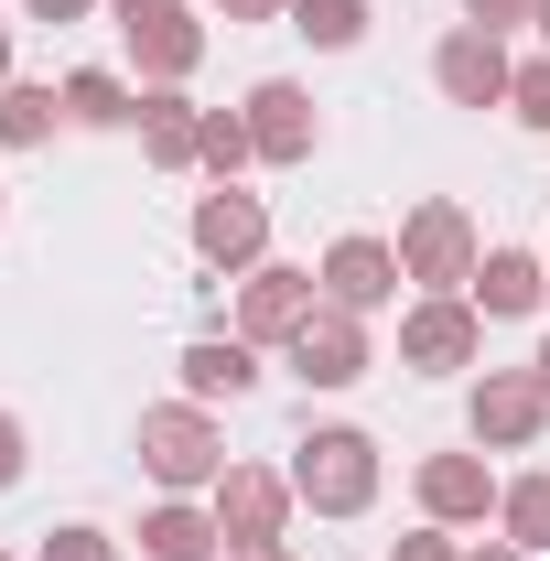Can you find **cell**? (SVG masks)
I'll use <instances>...</instances> for the list:
<instances>
[{
  "mask_svg": "<svg viewBox=\"0 0 550 561\" xmlns=\"http://www.w3.org/2000/svg\"><path fill=\"white\" fill-rule=\"evenodd\" d=\"M291 496H302L313 518H356V507L378 496V443H367V432H313V443L291 454Z\"/></svg>",
  "mask_w": 550,
  "mask_h": 561,
  "instance_id": "6da1fadb",
  "label": "cell"
},
{
  "mask_svg": "<svg viewBox=\"0 0 550 561\" xmlns=\"http://www.w3.org/2000/svg\"><path fill=\"white\" fill-rule=\"evenodd\" d=\"M400 280H432V291L475 280V227H465V206H454V195L411 206V227H400Z\"/></svg>",
  "mask_w": 550,
  "mask_h": 561,
  "instance_id": "7a4b0ae2",
  "label": "cell"
},
{
  "mask_svg": "<svg viewBox=\"0 0 550 561\" xmlns=\"http://www.w3.org/2000/svg\"><path fill=\"white\" fill-rule=\"evenodd\" d=\"M140 465L162 486H216L227 476V443H216L206 411H140Z\"/></svg>",
  "mask_w": 550,
  "mask_h": 561,
  "instance_id": "3957f363",
  "label": "cell"
},
{
  "mask_svg": "<svg viewBox=\"0 0 550 561\" xmlns=\"http://www.w3.org/2000/svg\"><path fill=\"white\" fill-rule=\"evenodd\" d=\"M280 518H291V476H271V465H227V476H216V529H227V551H271Z\"/></svg>",
  "mask_w": 550,
  "mask_h": 561,
  "instance_id": "277c9868",
  "label": "cell"
},
{
  "mask_svg": "<svg viewBox=\"0 0 550 561\" xmlns=\"http://www.w3.org/2000/svg\"><path fill=\"white\" fill-rule=\"evenodd\" d=\"M291 367H302L313 389H356V378H367V324H356L345 302H313V324L291 335Z\"/></svg>",
  "mask_w": 550,
  "mask_h": 561,
  "instance_id": "5b68a950",
  "label": "cell"
},
{
  "mask_svg": "<svg viewBox=\"0 0 550 561\" xmlns=\"http://www.w3.org/2000/svg\"><path fill=\"white\" fill-rule=\"evenodd\" d=\"M313 324V271H249V291H238V335L249 346H291Z\"/></svg>",
  "mask_w": 550,
  "mask_h": 561,
  "instance_id": "8992f818",
  "label": "cell"
},
{
  "mask_svg": "<svg viewBox=\"0 0 550 561\" xmlns=\"http://www.w3.org/2000/svg\"><path fill=\"white\" fill-rule=\"evenodd\" d=\"M260 249H271V206L260 195H206L195 206V260L206 271H249Z\"/></svg>",
  "mask_w": 550,
  "mask_h": 561,
  "instance_id": "52a82bcc",
  "label": "cell"
},
{
  "mask_svg": "<svg viewBox=\"0 0 550 561\" xmlns=\"http://www.w3.org/2000/svg\"><path fill=\"white\" fill-rule=\"evenodd\" d=\"M400 367H475V313L454 302V291H432V302H411V324H400Z\"/></svg>",
  "mask_w": 550,
  "mask_h": 561,
  "instance_id": "ba28073f",
  "label": "cell"
},
{
  "mask_svg": "<svg viewBox=\"0 0 550 561\" xmlns=\"http://www.w3.org/2000/svg\"><path fill=\"white\" fill-rule=\"evenodd\" d=\"M432 76H443V98H454V108H496V98L518 87V66H507V44H496V33H454V44L432 55Z\"/></svg>",
  "mask_w": 550,
  "mask_h": 561,
  "instance_id": "9c48e42d",
  "label": "cell"
},
{
  "mask_svg": "<svg viewBox=\"0 0 550 561\" xmlns=\"http://www.w3.org/2000/svg\"><path fill=\"white\" fill-rule=\"evenodd\" d=\"M249 140H260V162H313V98L291 76L249 87Z\"/></svg>",
  "mask_w": 550,
  "mask_h": 561,
  "instance_id": "30bf717a",
  "label": "cell"
},
{
  "mask_svg": "<svg viewBox=\"0 0 550 561\" xmlns=\"http://www.w3.org/2000/svg\"><path fill=\"white\" fill-rule=\"evenodd\" d=\"M540 421H550L540 378H485V389H475V443H496V454H529Z\"/></svg>",
  "mask_w": 550,
  "mask_h": 561,
  "instance_id": "8fae6325",
  "label": "cell"
},
{
  "mask_svg": "<svg viewBox=\"0 0 550 561\" xmlns=\"http://www.w3.org/2000/svg\"><path fill=\"white\" fill-rule=\"evenodd\" d=\"M324 291H335L345 313H378V302L400 291V249H378V238H335V249H324Z\"/></svg>",
  "mask_w": 550,
  "mask_h": 561,
  "instance_id": "7c38bea8",
  "label": "cell"
},
{
  "mask_svg": "<svg viewBox=\"0 0 550 561\" xmlns=\"http://www.w3.org/2000/svg\"><path fill=\"white\" fill-rule=\"evenodd\" d=\"M421 507H432V518H485L496 486H485L475 454H432V465H421Z\"/></svg>",
  "mask_w": 550,
  "mask_h": 561,
  "instance_id": "4fadbf2b",
  "label": "cell"
},
{
  "mask_svg": "<svg viewBox=\"0 0 550 561\" xmlns=\"http://www.w3.org/2000/svg\"><path fill=\"white\" fill-rule=\"evenodd\" d=\"M249 378H260V367H249V335H195V346H184V389H195V400H238Z\"/></svg>",
  "mask_w": 550,
  "mask_h": 561,
  "instance_id": "5bb4252c",
  "label": "cell"
},
{
  "mask_svg": "<svg viewBox=\"0 0 550 561\" xmlns=\"http://www.w3.org/2000/svg\"><path fill=\"white\" fill-rule=\"evenodd\" d=\"M140 151H151L162 173H184V162L206 151V119H195L184 98H140Z\"/></svg>",
  "mask_w": 550,
  "mask_h": 561,
  "instance_id": "9a60e30c",
  "label": "cell"
},
{
  "mask_svg": "<svg viewBox=\"0 0 550 561\" xmlns=\"http://www.w3.org/2000/svg\"><path fill=\"white\" fill-rule=\"evenodd\" d=\"M540 291H550V280H540L529 249H485V260H475V302H485V313H529Z\"/></svg>",
  "mask_w": 550,
  "mask_h": 561,
  "instance_id": "2e32d148",
  "label": "cell"
},
{
  "mask_svg": "<svg viewBox=\"0 0 550 561\" xmlns=\"http://www.w3.org/2000/svg\"><path fill=\"white\" fill-rule=\"evenodd\" d=\"M130 44H140V66L162 76V87H173V76H184L195 55H206V33H195L184 11H151V22H130Z\"/></svg>",
  "mask_w": 550,
  "mask_h": 561,
  "instance_id": "e0dca14e",
  "label": "cell"
},
{
  "mask_svg": "<svg viewBox=\"0 0 550 561\" xmlns=\"http://www.w3.org/2000/svg\"><path fill=\"white\" fill-rule=\"evenodd\" d=\"M216 540H227V529L195 518V507H151V518H140V551H151V561H206Z\"/></svg>",
  "mask_w": 550,
  "mask_h": 561,
  "instance_id": "ac0fdd59",
  "label": "cell"
},
{
  "mask_svg": "<svg viewBox=\"0 0 550 561\" xmlns=\"http://www.w3.org/2000/svg\"><path fill=\"white\" fill-rule=\"evenodd\" d=\"M66 119L76 130H119V119H140V108H130V87H119L108 66H87V76H66Z\"/></svg>",
  "mask_w": 550,
  "mask_h": 561,
  "instance_id": "d6986e66",
  "label": "cell"
},
{
  "mask_svg": "<svg viewBox=\"0 0 550 561\" xmlns=\"http://www.w3.org/2000/svg\"><path fill=\"white\" fill-rule=\"evenodd\" d=\"M55 108H66L55 87H0V140H11V151H33V140H55Z\"/></svg>",
  "mask_w": 550,
  "mask_h": 561,
  "instance_id": "ffe728a7",
  "label": "cell"
},
{
  "mask_svg": "<svg viewBox=\"0 0 550 561\" xmlns=\"http://www.w3.org/2000/svg\"><path fill=\"white\" fill-rule=\"evenodd\" d=\"M496 507H507V540H518V551H550V476H518Z\"/></svg>",
  "mask_w": 550,
  "mask_h": 561,
  "instance_id": "44dd1931",
  "label": "cell"
},
{
  "mask_svg": "<svg viewBox=\"0 0 550 561\" xmlns=\"http://www.w3.org/2000/svg\"><path fill=\"white\" fill-rule=\"evenodd\" d=\"M195 162H206L216 184H227L238 162H260V140H249V119H227V108H216V119H206V151H195Z\"/></svg>",
  "mask_w": 550,
  "mask_h": 561,
  "instance_id": "7402d4cb",
  "label": "cell"
},
{
  "mask_svg": "<svg viewBox=\"0 0 550 561\" xmlns=\"http://www.w3.org/2000/svg\"><path fill=\"white\" fill-rule=\"evenodd\" d=\"M291 11H302L313 44H356V33H367V0H291Z\"/></svg>",
  "mask_w": 550,
  "mask_h": 561,
  "instance_id": "603a6c76",
  "label": "cell"
},
{
  "mask_svg": "<svg viewBox=\"0 0 550 561\" xmlns=\"http://www.w3.org/2000/svg\"><path fill=\"white\" fill-rule=\"evenodd\" d=\"M507 108H518L529 130H550V66H518V87H507Z\"/></svg>",
  "mask_w": 550,
  "mask_h": 561,
  "instance_id": "cb8c5ba5",
  "label": "cell"
},
{
  "mask_svg": "<svg viewBox=\"0 0 550 561\" xmlns=\"http://www.w3.org/2000/svg\"><path fill=\"white\" fill-rule=\"evenodd\" d=\"M44 561H108L98 529H44Z\"/></svg>",
  "mask_w": 550,
  "mask_h": 561,
  "instance_id": "d4e9b609",
  "label": "cell"
},
{
  "mask_svg": "<svg viewBox=\"0 0 550 561\" xmlns=\"http://www.w3.org/2000/svg\"><path fill=\"white\" fill-rule=\"evenodd\" d=\"M465 11H475V33H496V22H529L540 0H465Z\"/></svg>",
  "mask_w": 550,
  "mask_h": 561,
  "instance_id": "484cf974",
  "label": "cell"
},
{
  "mask_svg": "<svg viewBox=\"0 0 550 561\" xmlns=\"http://www.w3.org/2000/svg\"><path fill=\"white\" fill-rule=\"evenodd\" d=\"M0 486H22V421L0 411Z\"/></svg>",
  "mask_w": 550,
  "mask_h": 561,
  "instance_id": "4316f807",
  "label": "cell"
},
{
  "mask_svg": "<svg viewBox=\"0 0 550 561\" xmlns=\"http://www.w3.org/2000/svg\"><path fill=\"white\" fill-rule=\"evenodd\" d=\"M400 561H454V540H443V529H411V540H400Z\"/></svg>",
  "mask_w": 550,
  "mask_h": 561,
  "instance_id": "83f0119b",
  "label": "cell"
},
{
  "mask_svg": "<svg viewBox=\"0 0 550 561\" xmlns=\"http://www.w3.org/2000/svg\"><path fill=\"white\" fill-rule=\"evenodd\" d=\"M108 11H119V33H130V22H151V11H184V0H108Z\"/></svg>",
  "mask_w": 550,
  "mask_h": 561,
  "instance_id": "f1b7e54d",
  "label": "cell"
},
{
  "mask_svg": "<svg viewBox=\"0 0 550 561\" xmlns=\"http://www.w3.org/2000/svg\"><path fill=\"white\" fill-rule=\"evenodd\" d=\"M33 22H87V0H22Z\"/></svg>",
  "mask_w": 550,
  "mask_h": 561,
  "instance_id": "f546056e",
  "label": "cell"
},
{
  "mask_svg": "<svg viewBox=\"0 0 550 561\" xmlns=\"http://www.w3.org/2000/svg\"><path fill=\"white\" fill-rule=\"evenodd\" d=\"M216 11H227V22H271L280 0H216Z\"/></svg>",
  "mask_w": 550,
  "mask_h": 561,
  "instance_id": "4dcf8cb0",
  "label": "cell"
},
{
  "mask_svg": "<svg viewBox=\"0 0 550 561\" xmlns=\"http://www.w3.org/2000/svg\"><path fill=\"white\" fill-rule=\"evenodd\" d=\"M465 561H529V551H518V540H485V551H465Z\"/></svg>",
  "mask_w": 550,
  "mask_h": 561,
  "instance_id": "1f68e13d",
  "label": "cell"
},
{
  "mask_svg": "<svg viewBox=\"0 0 550 561\" xmlns=\"http://www.w3.org/2000/svg\"><path fill=\"white\" fill-rule=\"evenodd\" d=\"M238 561H291V551H280V540H271V551H238Z\"/></svg>",
  "mask_w": 550,
  "mask_h": 561,
  "instance_id": "d6a6232c",
  "label": "cell"
},
{
  "mask_svg": "<svg viewBox=\"0 0 550 561\" xmlns=\"http://www.w3.org/2000/svg\"><path fill=\"white\" fill-rule=\"evenodd\" d=\"M0 87H11V33H0Z\"/></svg>",
  "mask_w": 550,
  "mask_h": 561,
  "instance_id": "836d02e7",
  "label": "cell"
},
{
  "mask_svg": "<svg viewBox=\"0 0 550 561\" xmlns=\"http://www.w3.org/2000/svg\"><path fill=\"white\" fill-rule=\"evenodd\" d=\"M529 22H540V33H550V0H540V11H529Z\"/></svg>",
  "mask_w": 550,
  "mask_h": 561,
  "instance_id": "e575fe53",
  "label": "cell"
},
{
  "mask_svg": "<svg viewBox=\"0 0 550 561\" xmlns=\"http://www.w3.org/2000/svg\"><path fill=\"white\" fill-rule=\"evenodd\" d=\"M540 389H550V346H540Z\"/></svg>",
  "mask_w": 550,
  "mask_h": 561,
  "instance_id": "d590c367",
  "label": "cell"
},
{
  "mask_svg": "<svg viewBox=\"0 0 550 561\" xmlns=\"http://www.w3.org/2000/svg\"><path fill=\"white\" fill-rule=\"evenodd\" d=\"M540 302H550V291H540Z\"/></svg>",
  "mask_w": 550,
  "mask_h": 561,
  "instance_id": "8d00e7d4",
  "label": "cell"
},
{
  "mask_svg": "<svg viewBox=\"0 0 550 561\" xmlns=\"http://www.w3.org/2000/svg\"><path fill=\"white\" fill-rule=\"evenodd\" d=\"M0 561H11V551H0Z\"/></svg>",
  "mask_w": 550,
  "mask_h": 561,
  "instance_id": "74e56055",
  "label": "cell"
}]
</instances>
